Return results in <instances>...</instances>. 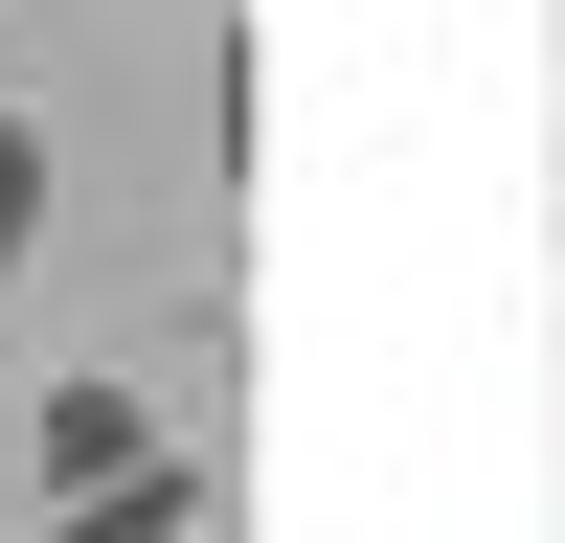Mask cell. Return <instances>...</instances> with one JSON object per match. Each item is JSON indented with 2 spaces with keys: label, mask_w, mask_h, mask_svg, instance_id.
Returning a JSON list of instances; mask_svg holds the SVG:
<instances>
[{
  "label": "cell",
  "mask_w": 565,
  "mask_h": 543,
  "mask_svg": "<svg viewBox=\"0 0 565 543\" xmlns=\"http://www.w3.org/2000/svg\"><path fill=\"white\" fill-rule=\"evenodd\" d=\"M181 521H204L181 453H159V476H114V498H45V543H181Z\"/></svg>",
  "instance_id": "2"
},
{
  "label": "cell",
  "mask_w": 565,
  "mask_h": 543,
  "mask_svg": "<svg viewBox=\"0 0 565 543\" xmlns=\"http://www.w3.org/2000/svg\"><path fill=\"white\" fill-rule=\"evenodd\" d=\"M23 453H45V498H114V476H159V407H136L114 362H68V385H45V430H23Z\"/></svg>",
  "instance_id": "1"
},
{
  "label": "cell",
  "mask_w": 565,
  "mask_h": 543,
  "mask_svg": "<svg viewBox=\"0 0 565 543\" xmlns=\"http://www.w3.org/2000/svg\"><path fill=\"white\" fill-rule=\"evenodd\" d=\"M45 249V114H0V272Z\"/></svg>",
  "instance_id": "3"
}]
</instances>
